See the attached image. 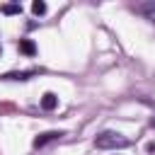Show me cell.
<instances>
[{"label": "cell", "mask_w": 155, "mask_h": 155, "mask_svg": "<svg viewBox=\"0 0 155 155\" xmlns=\"http://www.w3.org/2000/svg\"><path fill=\"white\" fill-rule=\"evenodd\" d=\"M94 145L99 150H116V148H126L128 145V138L124 133H116V131H102L94 138Z\"/></svg>", "instance_id": "cell-1"}, {"label": "cell", "mask_w": 155, "mask_h": 155, "mask_svg": "<svg viewBox=\"0 0 155 155\" xmlns=\"http://www.w3.org/2000/svg\"><path fill=\"white\" fill-rule=\"evenodd\" d=\"M61 136H63L61 131H46V133H39V136L34 138V148H44V145H48V143L58 140Z\"/></svg>", "instance_id": "cell-2"}, {"label": "cell", "mask_w": 155, "mask_h": 155, "mask_svg": "<svg viewBox=\"0 0 155 155\" xmlns=\"http://www.w3.org/2000/svg\"><path fill=\"white\" fill-rule=\"evenodd\" d=\"M136 12H140V15H143L145 19H150V22H155V0L136 5Z\"/></svg>", "instance_id": "cell-3"}, {"label": "cell", "mask_w": 155, "mask_h": 155, "mask_svg": "<svg viewBox=\"0 0 155 155\" xmlns=\"http://www.w3.org/2000/svg\"><path fill=\"white\" fill-rule=\"evenodd\" d=\"M58 107V97L53 94V92H46L44 97H41V109H46V111H53Z\"/></svg>", "instance_id": "cell-4"}, {"label": "cell", "mask_w": 155, "mask_h": 155, "mask_svg": "<svg viewBox=\"0 0 155 155\" xmlns=\"http://www.w3.org/2000/svg\"><path fill=\"white\" fill-rule=\"evenodd\" d=\"M19 53H24V56H34V53H36V44H34L31 39H22V41H19Z\"/></svg>", "instance_id": "cell-5"}, {"label": "cell", "mask_w": 155, "mask_h": 155, "mask_svg": "<svg viewBox=\"0 0 155 155\" xmlns=\"http://www.w3.org/2000/svg\"><path fill=\"white\" fill-rule=\"evenodd\" d=\"M39 70H22V73H7V75H2L5 80H29L31 75H36Z\"/></svg>", "instance_id": "cell-6"}, {"label": "cell", "mask_w": 155, "mask_h": 155, "mask_svg": "<svg viewBox=\"0 0 155 155\" xmlns=\"http://www.w3.org/2000/svg\"><path fill=\"white\" fill-rule=\"evenodd\" d=\"M0 12H2V15H19V12H22V5H19V2H10V5H2Z\"/></svg>", "instance_id": "cell-7"}, {"label": "cell", "mask_w": 155, "mask_h": 155, "mask_svg": "<svg viewBox=\"0 0 155 155\" xmlns=\"http://www.w3.org/2000/svg\"><path fill=\"white\" fill-rule=\"evenodd\" d=\"M31 12L34 15H46V2L44 0H34L31 2Z\"/></svg>", "instance_id": "cell-8"}, {"label": "cell", "mask_w": 155, "mask_h": 155, "mask_svg": "<svg viewBox=\"0 0 155 155\" xmlns=\"http://www.w3.org/2000/svg\"><path fill=\"white\" fill-rule=\"evenodd\" d=\"M145 150H148V153H155V140H150V143L145 145Z\"/></svg>", "instance_id": "cell-9"}, {"label": "cell", "mask_w": 155, "mask_h": 155, "mask_svg": "<svg viewBox=\"0 0 155 155\" xmlns=\"http://www.w3.org/2000/svg\"><path fill=\"white\" fill-rule=\"evenodd\" d=\"M0 53H2V46H0Z\"/></svg>", "instance_id": "cell-10"}]
</instances>
